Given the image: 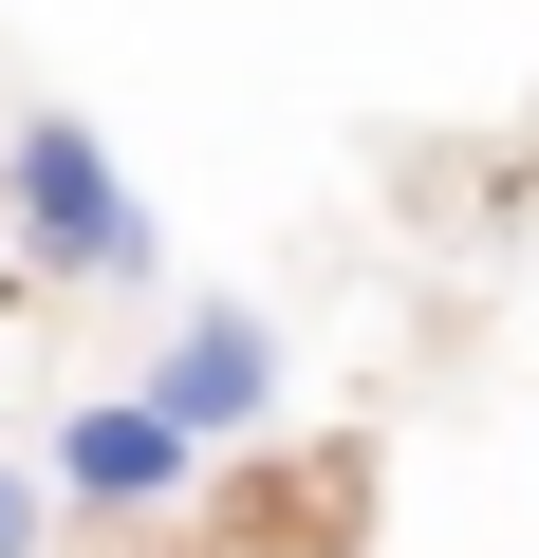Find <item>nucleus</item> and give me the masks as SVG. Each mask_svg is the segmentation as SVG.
<instances>
[{"label": "nucleus", "instance_id": "4", "mask_svg": "<svg viewBox=\"0 0 539 558\" xmlns=\"http://www.w3.org/2000/svg\"><path fill=\"white\" fill-rule=\"evenodd\" d=\"M20 521H38V502H20V484H0V558H20Z\"/></svg>", "mask_w": 539, "mask_h": 558}, {"label": "nucleus", "instance_id": "2", "mask_svg": "<svg viewBox=\"0 0 539 558\" xmlns=\"http://www.w3.org/2000/svg\"><path fill=\"white\" fill-rule=\"evenodd\" d=\"M149 410H168L186 447L260 428V410H280V336H260V317H186V336H168V373H149Z\"/></svg>", "mask_w": 539, "mask_h": 558}, {"label": "nucleus", "instance_id": "3", "mask_svg": "<svg viewBox=\"0 0 539 558\" xmlns=\"http://www.w3.org/2000/svg\"><path fill=\"white\" fill-rule=\"evenodd\" d=\"M57 484H75V502H168V484H186V428H168L149 391H131V410H75V428H57Z\"/></svg>", "mask_w": 539, "mask_h": 558}, {"label": "nucleus", "instance_id": "1", "mask_svg": "<svg viewBox=\"0 0 539 558\" xmlns=\"http://www.w3.org/2000/svg\"><path fill=\"white\" fill-rule=\"evenodd\" d=\"M0 205H20V242L57 279H149V205L112 186V149L75 112H20V149H0Z\"/></svg>", "mask_w": 539, "mask_h": 558}]
</instances>
